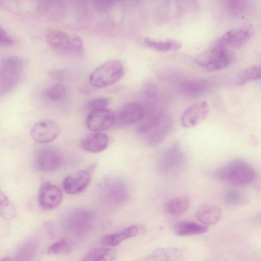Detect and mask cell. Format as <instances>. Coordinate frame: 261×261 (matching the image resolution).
Wrapping results in <instances>:
<instances>
[{
	"label": "cell",
	"instance_id": "6da1fadb",
	"mask_svg": "<svg viewBox=\"0 0 261 261\" xmlns=\"http://www.w3.org/2000/svg\"><path fill=\"white\" fill-rule=\"evenodd\" d=\"M219 180L237 187H245L251 184L256 178V172L247 162L236 160L219 167L215 173Z\"/></svg>",
	"mask_w": 261,
	"mask_h": 261
},
{
	"label": "cell",
	"instance_id": "3957f363",
	"mask_svg": "<svg viewBox=\"0 0 261 261\" xmlns=\"http://www.w3.org/2000/svg\"><path fill=\"white\" fill-rule=\"evenodd\" d=\"M24 62L17 56L5 59L0 64V96L7 94L19 84L24 69Z\"/></svg>",
	"mask_w": 261,
	"mask_h": 261
},
{
	"label": "cell",
	"instance_id": "e575fe53",
	"mask_svg": "<svg viewBox=\"0 0 261 261\" xmlns=\"http://www.w3.org/2000/svg\"><path fill=\"white\" fill-rule=\"evenodd\" d=\"M115 3L114 1L98 0L94 2V6L98 11L105 12L112 8Z\"/></svg>",
	"mask_w": 261,
	"mask_h": 261
},
{
	"label": "cell",
	"instance_id": "f35d334b",
	"mask_svg": "<svg viewBox=\"0 0 261 261\" xmlns=\"http://www.w3.org/2000/svg\"><path fill=\"white\" fill-rule=\"evenodd\" d=\"M0 261H11V259L10 258L6 257L0 259Z\"/></svg>",
	"mask_w": 261,
	"mask_h": 261
},
{
	"label": "cell",
	"instance_id": "9a60e30c",
	"mask_svg": "<svg viewBox=\"0 0 261 261\" xmlns=\"http://www.w3.org/2000/svg\"><path fill=\"white\" fill-rule=\"evenodd\" d=\"M90 180V174L88 171L79 170L64 178L62 182L63 189L68 194H79L87 188Z\"/></svg>",
	"mask_w": 261,
	"mask_h": 261
},
{
	"label": "cell",
	"instance_id": "e0dca14e",
	"mask_svg": "<svg viewBox=\"0 0 261 261\" xmlns=\"http://www.w3.org/2000/svg\"><path fill=\"white\" fill-rule=\"evenodd\" d=\"M48 44L54 49L62 53H69L71 36L58 30H49L45 34Z\"/></svg>",
	"mask_w": 261,
	"mask_h": 261
},
{
	"label": "cell",
	"instance_id": "ac0fdd59",
	"mask_svg": "<svg viewBox=\"0 0 261 261\" xmlns=\"http://www.w3.org/2000/svg\"><path fill=\"white\" fill-rule=\"evenodd\" d=\"M222 216L221 208L212 203H204L201 205L197 210V219L205 225H214L217 223Z\"/></svg>",
	"mask_w": 261,
	"mask_h": 261
},
{
	"label": "cell",
	"instance_id": "8992f818",
	"mask_svg": "<svg viewBox=\"0 0 261 261\" xmlns=\"http://www.w3.org/2000/svg\"><path fill=\"white\" fill-rule=\"evenodd\" d=\"M101 190L104 199L114 204L125 203L130 196L127 184L120 177H114L106 179L102 184Z\"/></svg>",
	"mask_w": 261,
	"mask_h": 261
},
{
	"label": "cell",
	"instance_id": "1f68e13d",
	"mask_svg": "<svg viewBox=\"0 0 261 261\" xmlns=\"http://www.w3.org/2000/svg\"><path fill=\"white\" fill-rule=\"evenodd\" d=\"M247 4L244 1H230L228 2L229 11L234 15H238L245 10Z\"/></svg>",
	"mask_w": 261,
	"mask_h": 261
},
{
	"label": "cell",
	"instance_id": "7c38bea8",
	"mask_svg": "<svg viewBox=\"0 0 261 261\" xmlns=\"http://www.w3.org/2000/svg\"><path fill=\"white\" fill-rule=\"evenodd\" d=\"M114 115L115 124L128 125L142 120L145 115V109L139 102H130L122 106Z\"/></svg>",
	"mask_w": 261,
	"mask_h": 261
},
{
	"label": "cell",
	"instance_id": "4dcf8cb0",
	"mask_svg": "<svg viewBox=\"0 0 261 261\" xmlns=\"http://www.w3.org/2000/svg\"><path fill=\"white\" fill-rule=\"evenodd\" d=\"M111 100L106 97L94 98L89 101L88 108L91 110L106 109L110 104Z\"/></svg>",
	"mask_w": 261,
	"mask_h": 261
},
{
	"label": "cell",
	"instance_id": "74e56055",
	"mask_svg": "<svg viewBox=\"0 0 261 261\" xmlns=\"http://www.w3.org/2000/svg\"><path fill=\"white\" fill-rule=\"evenodd\" d=\"M145 91L146 94L150 97H154L156 94L155 87L153 84L150 83L146 84Z\"/></svg>",
	"mask_w": 261,
	"mask_h": 261
},
{
	"label": "cell",
	"instance_id": "836d02e7",
	"mask_svg": "<svg viewBox=\"0 0 261 261\" xmlns=\"http://www.w3.org/2000/svg\"><path fill=\"white\" fill-rule=\"evenodd\" d=\"M67 246L66 241L64 239L59 240L49 246L47 253L49 254H57L63 252Z\"/></svg>",
	"mask_w": 261,
	"mask_h": 261
},
{
	"label": "cell",
	"instance_id": "277c9868",
	"mask_svg": "<svg viewBox=\"0 0 261 261\" xmlns=\"http://www.w3.org/2000/svg\"><path fill=\"white\" fill-rule=\"evenodd\" d=\"M124 74V69L121 62L116 60H108L91 72L90 83L95 88H105L118 82Z\"/></svg>",
	"mask_w": 261,
	"mask_h": 261
},
{
	"label": "cell",
	"instance_id": "4fadbf2b",
	"mask_svg": "<svg viewBox=\"0 0 261 261\" xmlns=\"http://www.w3.org/2000/svg\"><path fill=\"white\" fill-rule=\"evenodd\" d=\"M114 124L115 115L107 109L92 110L86 119L87 127L93 132L108 129Z\"/></svg>",
	"mask_w": 261,
	"mask_h": 261
},
{
	"label": "cell",
	"instance_id": "5bb4252c",
	"mask_svg": "<svg viewBox=\"0 0 261 261\" xmlns=\"http://www.w3.org/2000/svg\"><path fill=\"white\" fill-rule=\"evenodd\" d=\"M208 113V107L205 101L195 103L186 109L181 116V125L186 128H192L203 122Z\"/></svg>",
	"mask_w": 261,
	"mask_h": 261
},
{
	"label": "cell",
	"instance_id": "d590c367",
	"mask_svg": "<svg viewBox=\"0 0 261 261\" xmlns=\"http://www.w3.org/2000/svg\"><path fill=\"white\" fill-rule=\"evenodd\" d=\"M14 43V40L7 31L0 25V45H10Z\"/></svg>",
	"mask_w": 261,
	"mask_h": 261
},
{
	"label": "cell",
	"instance_id": "7a4b0ae2",
	"mask_svg": "<svg viewBox=\"0 0 261 261\" xmlns=\"http://www.w3.org/2000/svg\"><path fill=\"white\" fill-rule=\"evenodd\" d=\"M172 126V120L166 114L159 113L147 118L137 128V133L149 145L155 146L164 140Z\"/></svg>",
	"mask_w": 261,
	"mask_h": 261
},
{
	"label": "cell",
	"instance_id": "cb8c5ba5",
	"mask_svg": "<svg viewBox=\"0 0 261 261\" xmlns=\"http://www.w3.org/2000/svg\"><path fill=\"white\" fill-rule=\"evenodd\" d=\"M144 43L148 47L162 52L177 50L182 46L181 42L175 40H156L145 38Z\"/></svg>",
	"mask_w": 261,
	"mask_h": 261
},
{
	"label": "cell",
	"instance_id": "52a82bcc",
	"mask_svg": "<svg viewBox=\"0 0 261 261\" xmlns=\"http://www.w3.org/2000/svg\"><path fill=\"white\" fill-rule=\"evenodd\" d=\"M62 161L61 153L57 148L53 146H44L36 153L34 165L37 170L47 172L58 169Z\"/></svg>",
	"mask_w": 261,
	"mask_h": 261
},
{
	"label": "cell",
	"instance_id": "83f0119b",
	"mask_svg": "<svg viewBox=\"0 0 261 261\" xmlns=\"http://www.w3.org/2000/svg\"><path fill=\"white\" fill-rule=\"evenodd\" d=\"M66 88L61 84H56L48 88L44 92V96L47 99L53 101L63 99L66 95Z\"/></svg>",
	"mask_w": 261,
	"mask_h": 261
},
{
	"label": "cell",
	"instance_id": "5b68a950",
	"mask_svg": "<svg viewBox=\"0 0 261 261\" xmlns=\"http://www.w3.org/2000/svg\"><path fill=\"white\" fill-rule=\"evenodd\" d=\"M195 60L207 70L216 71L228 66L232 61V56L226 48L213 44L210 48L198 54Z\"/></svg>",
	"mask_w": 261,
	"mask_h": 261
},
{
	"label": "cell",
	"instance_id": "d4e9b609",
	"mask_svg": "<svg viewBox=\"0 0 261 261\" xmlns=\"http://www.w3.org/2000/svg\"><path fill=\"white\" fill-rule=\"evenodd\" d=\"M116 252L111 248H95L88 253L82 261H115Z\"/></svg>",
	"mask_w": 261,
	"mask_h": 261
},
{
	"label": "cell",
	"instance_id": "f546056e",
	"mask_svg": "<svg viewBox=\"0 0 261 261\" xmlns=\"http://www.w3.org/2000/svg\"><path fill=\"white\" fill-rule=\"evenodd\" d=\"M174 253V250L159 249L153 252L146 259V261H166L171 257V254Z\"/></svg>",
	"mask_w": 261,
	"mask_h": 261
},
{
	"label": "cell",
	"instance_id": "ba28073f",
	"mask_svg": "<svg viewBox=\"0 0 261 261\" xmlns=\"http://www.w3.org/2000/svg\"><path fill=\"white\" fill-rule=\"evenodd\" d=\"M185 156L182 149L177 145L165 150L160 155L158 161L159 169L163 173H170L182 167Z\"/></svg>",
	"mask_w": 261,
	"mask_h": 261
},
{
	"label": "cell",
	"instance_id": "484cf974",
	"mask_svg": "<svg viewBox=\"0 0 261 261\" xmlns=\"http://www.w3.org/2000/svg\"><path fill=\"white\" fill-rule=\"evenodd\" d=\"M15 215L14 205L0 188V217L7 220H11Z\"/></svg>",
	"mask_w": 261,
	"mask_h": 261
},
{
	"label": "cell",
	"instance_id": "d6986e66",
	"mask_svg": "<svg viewBox=\"0 0 261 261\" xmlns=\"http://www.w3.org/2000/svg\"><path fill=\"white\" fill-rule=\"evenodd\" d=\"M108 136L103 133H95L90 134L82 141L81 146L84 150L91 153H99L108 146Z\"/></svg>",
	"mask_w": 261,
	"mask_h": 261
},
{
	"label": "cell",
	"instance_id": "d6a6232c",
	"mask_svg": "<svg viewBox=\"0 0 261 261\" xmlns=\"http://www.w3.org/2000/svg\"><path fill=\"white\" fill-rule=\"evenodd\" d=\"M84 43L81 37L78 35L71 36V45L69 53L76 55L83 53Z\"/></svg>",
	"mask_w": 261,
	"mask_h": 261
},
{
	"label": "cell",
	"instance_id": "8d00e7d4",
	"mask_svg": "<svg viewBox=\"0 0 261 261\" xmlns=\"http://www.w3.org/2000/svg\"><path fill=\"white\" fill-rule=\"evenodd\" d=\"M50 6V1H41L38 6V11L41 14H45L48 12Z\"/></svg>",
	"mask_w": 261,
	"mask_h": 261
},
{
	"label": "cell",
	"instance_id": "603a6c76",
	"mask_svg": "<svg viewBox=\"0 0 261 261\" xmlns=\"http://www.w3.org/2000/svg\"><path fill=\"white\" fill-rule=\"evenodd\" d=\"M191 205V200L186 195L175 196L168 199L164 204L166 213L177 216L185 213Z\"/></svg>",
	"mask_w": 261,
	"mask_h": 261
},
{
	"label": "cell",
	"instance_id": "44dd1931",
	"mask_svg": "<svg viewBox=\"0 0 261 261\" xmlns=\"http://www.w3.org/2000/svg\"><path fill=\"white\" fill-rule=\"evenodd\" d=\"M139 232L136 226H130L121 231L102 237L100 242L103 244L115 247L119 245L124 241L135 237Z\"/></svg>",
	"mask_w": 261,
	"mask_h": 261
},
{
	"label": "cell",
	"instance_id": "ffe728a7",
	"mask_svg": "<svg viewBox=\"0 0 261 261\" xmlns=\"http://www.w3.org/2000/svg\"><path fill=\"white\" fill-rule=\"evenodd\" d=\"M210 88L207 81L201 80H187L181 82L179 90L184 95L190 97H197L207 92Z\"/></svg>",
	"mask_w": 261,
	"mask_h": 261
},
{
	"label": "cell",
	"instance_id": "9c48e42d",
	"mask_svg": "<svg viewBox=\"0 0 261 261\" xmlns=\"http://www.w3.org/2000/svg\"><path fill=\"white\" fill-rule=\"evenodd\" d=\"M62 200V194L57 186L49 181L41 185L38 194V202L42 210H53L60 204Z\"/></svg>",
	"mask_w": 261,
	"mask_h": 261
},
{
	"label": "cell",
	"instance_id": "8fae6325",
	"mask_svg": "<svg viewBox=\"0 0 261 261\" xmlns=\"http://www.w3.org/2000/svg\"><path fill=\"white\" fill-rule=\"evenodd\" d=\"M252 32V29L249 26L230 30L224 34L214 44L226 49L227 47L238 48L249 40Z\"/></svg>",
	"mask_w": 261,
	"mask_h": 261
},
{
	"label": "cell",
	"instance_id": "7402d4cb",
	"mask_svg": "<svg viewBox=\"0 0 261 261\" xmlns=\"http://www.w3.org/2000/svg\"><path fill=\"white\" fill-rule=\"evenodd\" d=\"M173 229L177 236L185 237L203 234L207 230L208 227L194 222L180 221L174 225Z\"/></svg>",
	"mask_w": 261,
	"mask_h": 261
},
{
	"label": "cell",
	"instance_id": "f1b7e54d",
	"mask_svg": "<svg viewBox=\"0 0 261 261\" xmlns=\"http://www.w3.org/2000/svg\"><path fill=\"white\" fill-rule=\"evenodd\" d=\"M224 198L228 204L233 205H242L245 201L243 193L235 188L227 189L224 192Z\"/></svg>",
	"mask_w": 261,
	"mask_h": 261
},
{
	"label": "cell",
	"instance_id": "4316f807",
	"mask_svg": "<svg viewBox=\"0 0 261 261\" xmlns=\"http://www.w3.org/2000/svg\"><path fill=\"white\" fill-rule=\"evenodd\" d=\"M261 69L258 65H253L245 69L239 75L237 83L242 85L252 81L258 80L260 79Z\"/></svg>",
	"mask_w": 261,
	"mask_h": 261
},
{
	"label": "cell",
	"instance_id": "2e32d148",
	"mask_svg": "<svg viewBox=\"0 0 261 261\" xmlns=\"http://www.w3.org/2000/svg\"><path fill=\"white\" fill-rule=\"evenodd\" d=\"M91 218V215L87 210H74L66 218L65 227L67 230L74 233H80L88 226Z\"/></svg>",
	"mask_w": 261,
	"mask_h": 261
},
{
	"label": "cell",
	"instance_id": "30bf717a",
	"mask_svg": "<svg viewBox=\"0 0 261 261\" xmlns=\"http://www.w3.org/2000/svg\"><path fill=\"white\" fill-rule=\"evenodd\" d=\"M59 125L50 119H43L36 122L31 129V136L36 142L47 143L56 139L60 134Z\"/></svg>",
	"mask_w": 261,
	"mask_h": 261
}]
</instances>
